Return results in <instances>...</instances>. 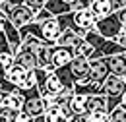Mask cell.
Here are the masks:
<instances>
[{
    "label": "cell",
    "instance_id": "cell-19",
    "mask_svg": "<svg viewBox=\"0 0 126 122\" xmlns=\"http://www.w3.org/2000/svg\"><path fill=\"white\" fill-rule=\"evenodd\" d=\"M33 87H37V81H35V74H33V70H31V72H27L23 76L21 83L17 85V89L19 91H27V89H33Z\"/></svg>",
    "mask_w": 126,
    "mask_h": 122
},
{
    "label": "cell",
    "instance_id": "cell-27",
    "mask_svg": "<svg viewBox=\"0 0 126 122\" xmlns=\"http://www.w3.org/2000/svg\"><path fill=\"white\" fill-rule=\"evenodd\" d=\"M112 41H114L116 45H120V46H124V48H126V35L122 33V31H120V33H118V35H116Z\"/></svg>",
    "mask_w": 126,
    "mask_h": 122
},
{
    "label": "cell",
    "instance_id": "cell-7",
    "mask_svg": "<svg viewBox=\"0 0 126 122\" xmlns=\"http://www.w3.org/2000/svg\"><path fill=\"white\" fill-rule=\"evenodd\" d=\"M89 62V81L93 83H103L107 76H109V62L107 58H95V60H87Z\"/></svg>",
    "mask_w": 126,
    "mask_h": 122
},
{
    "label": "cell",
    "instance_id": "cell-14",
    "mask_svg": "<svg viewBox=\"0 0 126 122\" xmlns=\"http://www.w3.org/2000/svg\"><path fill=\"white\" fill-rule=\"evenodd\" d=\"M4 107H10L14 110H21L23 108V95L17 89L14 93H6L4 95Z\"/></svg>",
    "mask_w": 126,
    "mask_h": 122
},
{
    "label": "cell",
    "instance_id": "cell-26",
    "mask_svg": "<svg viewBox=\"0 0 126 122\" xmlns=\"http://www.w3.org/2000/svg\"><path fill=\"white\" fill-rule=\"evenodd\" d=\"M4 52H10V45H8L6 37H4V33L0 31V54H4Z\"/></svg>",
    "mask_w": 126,
    "mask_h": 122
},
{
    "label": "cell",
    "instance_id": "cell-21",
    "mask_svg": "<svg viewBox=\"0 0 126 122\" xmlns=\"http://www.w3.org/2000/svg\"><path fill=\"white\" fill-rule=\"evenodd\" d=\"M109 122H126V110L122 107H116L109 112Z\"/></svg>",
    "mask_w": 126,
    "mask_h": 122
},
{
    "label": "cell",
    "instance_id": "cell-22",
    "mask_svg": "<svg viewBox=\"0 0 126 122\" xmlns=\"http://www.w3.org/2000/svg\"><path fill=\"white\" fill-rule=\"evenodd\" d=\"M0 66H2L4 70L12 68V66H14V54H12V52H4V54H0Z\"/></svg>",
    "mask_w": 126,
    "mask_h": 122
},
{
    "label": "cell",
    "instance_id": "cell-31",
    "mask_svg": "<svg viewBox=\"0 0 126 122\" xmlns=\"http://www.w3.org/2000/svg\"><path fill=\"white\" fill-rule=\"evenodd\" d=\"M120 105H126V89H124V93L120 95Z\"/></svg>",
    "mask_w": 126,
    "mask_h": 122
},
{
    "label": "cell",
    "instance_id": "cell-3",
    "mask_svg": "<svg viewBox=\"0 0 126 122\" xmlns=\"http://www.w3.org/2000/svg\"><path fill=\"white\" fill-rule=\"evenodd\" d=\"M68 72L74 83H87L89 81V62L83 56H74L68 64Z\"/></svg>",
    "mask_w": 126,
    "mask_h": 122
},
{
    "label": "cell",
    "instance_id": "cell-29",
    "mask_svg": "<svg viewBox=\"0 0 126 122\" xmlns=\"http://www.w3.org/2000/svg\"><path fill=\"white\" fill-rule=\"evenodd\" d=\"M118 17H120V21H122V25L126 23V8L122 10V12H118Z\"/></svg>",
    "mask_w": 126,
    "mask_h": 122
},
{
    "label": "cell",
    "instance_id": "cell-28",
    "mask_svg": "<svg viewBox=\"0 0 126 122\" xmlns=\"http://www.w3.org/2000/svg\"><path fill=\"white\" fill-rule=\"evenodd\" d=\"M16 122H33V118H31V116H27L25 112H19L17 118H16Z\"/></svg>",
    "mask_w": 126,
    "mask_h": 122
},
{
    "label": "cell",
    "instance_id": "cell-25",
    "mask_svg": "<svg viewBox=\"0 0 126 122\" xmlns=\"http://www.w3.org/2000/svg\"><path fill=\"white\" fill-rule=\"evenodd\" d=\"M45 2H47V0H25V6H29L31 10L37 12V10H41V8L45 6Z\"/></svg>",
    "mask_w": 126,
    "mask_h": 122
},
{
    "label": "cell",
    "instance_id": "cell-9",
    "mask_svg": "<svg viewBox=\"0 0 126 122\" xmlns=\"http://www.w3.org/2000/svg\"><path fill=\"white\" fill-rule=\"evenodd\" d=\"M107 62H109V72L112 76H118V77H124L126 79V54L109 56Z\"/></svg>",
    "mask_w": 126,
    "mask_h": 122
},
{
    "label": "cell",
    "instance_id": "cell-32",
    "mask_svg": "<svg viewBox=\"0 0 126 122\" xmlns=\"http://www.w3.org/2000/svg\"><path fill=\"white\" fill-rule=\"evenodd\" d=\"M33 122H47V120H45L43 116H37V118H33Z\"/></svg>",
    "mask_w": 126,
    "mask_h": 122
},
{
    "label": "cell",
    "instance_id": "cell-1",
    "mask_svg": "<svg viewBox=\"0 0 126 122\" xmlns=\"http://www.w3.org/2000/svg\"><path fill=\"white\" fill-rule=\"evenodd\" d=\"M95 31H97L103 39L112 41V39L122 31V21H120V17H118V12L109 14L107 17L97 19V23H95Z\"/></svg>",
    "mask_w": 126,
    "mask_h": 122
},
{
    "label": "cell",
    "instance_id": "cell-23",
    "mask_svg": "<svg viewBox=\"0 0 126 122\" xmlns=\"http://www.w3.org/2000/svg\"><path fill=\"white\" fill-rule=\"evenodd\" d=\"M110 4V12L114 14V12H122L126 8V0H109Z\"/></svg>",
    "mask_w": 126,
    "mask_h": 122
},
{
    "label": "cell",
    "instance_id": "cell-17",
    "mask_svg": "<svg viewBox=\"0 0 126 122\" xmlns=\"http://www.w3.org/2000/svg\"><path fill=\"white\" fill-rule=\"evenodd\" d=\"M72 48H74V54H76V56H83V58H87V60L93 56V52H95L93 48H91V45H87L83 39H79Z\"/></svg>",
    "mask_w": 126,
    "mask_h": 122
},
{
    "label": "cell",
    "instance_id": "cell-16",
    "mask_svg": "<svg viewBox=\"0 0 126 122\" xmlns=\"http://www.w3.org/2000/svg\"><path fill=\"white\" fill-rule=\"evenodd\" d=\"M79 41V37L74 33L72 29H64L60 35H58V39L54 41V45H60V46H74L76 43Z\"/></svg>",
    "mask_w": 126,
    "mask_h": 122
},
{
    "label": "cell",
    "instance_id": "cell-20",
    "mask_svg": "<svg viewBox=\"0 0 126 122\" xmlns=\"http://www.w3.org/2000/svg\"><path fill=\"white\" fill-rule=\"evenodd\" d=\"M21 110H14V108H10V107H0V116L4 118L6 122H16V118H17V114H19Z\"/></svg>",
    "mask_w": 126,
    "mask_h": 122
},
{
    "label": "cell",
    "instance_id": "cell-34",
    "mask_svg": "<svg viewBox=\"0 0 126 122\" xmlns=\"http://www.w3.org/2000/svg\"><path fill=\"white\" fill-rule=\"evenodd\" d=\"M62 2H66V4H68V6H70V4H72V2H74V0H62Z\"/></svg>",
    "mask_w": 126,
    "mask_h": 122
},
{
    "label": "cell",
    "instance_id": "cell-30",
    "mask_svg": "<svg viewBox=\"0 0 126 122\" xmlns=\"http://www.w3.org/2000/svg\"><path fill=\"white\" fill-rule=\"evenodd\" d=\"M12 6H19V4H25V0H8Z\"/></svg>",
    "mask_w": 126,
    "mask_h": 122
},
{
    "label": "cell",
    "instance_id": "cell-18",
    "mask_svg": "<svg viewBox=\"0 0 126 122\" xmlns=\"http://www.w3.org/2000/svg\"><path fill=\"white\" fill-rule=\"evenodd\" d=\"M43 118L47 122H64L62 116H60V107H58V105H50V107L43 112Z\"/></svg>",
    "mask_w": 126,
    "mask_h": 122
},
{
    "label": "cell",
    "instance_id": "cell-8",
    "mask_svg": "<svg viewBox=\"0 0 126 122\" xmlns=\"http://www.w3.org/2000/svg\"><path fill=\"white\" fill-rule=\"evenodd\" d=\"M72 19H74V25L79 27V29H83V31H93L95 23H97V17L91 14L89 8L79 10V12H72Z\"/></svg>",
    "mask_w": 126,
    "mask_h": 122
},
{
    "label": "cell",
    "instance_id": "cell-11",
    "mask_svg": "<svg viewBox=\"0 0 126 122\" xmlns=\"http://www.w3.org/2000/svg\"><path fill=\"white\" fill-rule=\"evenodd\" d=\"M89 10H91V14L97 17V19H101V17H107L110 12V4L109 0H91L89 2Z\"/></svg>",
    "mask_w": 126,
    "mask_h": 122
},
{
    "label": "cell",
    "instance_id": "cell-2",
    "mask_svg": "<svg viewBox=\"0 0 126 122\" xmlns=\"http://www.w3.org/2000/svg\"><path fill=\"white\" fill-rule=\"evenodd\" d=\"M17 91H19V89H17ZM19 93L23 95V108H21V112H25V114H27V116H31V118L43 116L45 107H43L41 93L37 91V87L27 89V91H19Z\"/></svg>",
    "mask_w": 126,
    "mask_h": 122
},
{
    "label": "cell",
    "instance_id": "cell-24",
    "mask_svg": "<svg viewBox=\"0 0 126 122\" xmlns=\"http://www.w3.org/2000/svg\"><path fill=\"white\" fill-rule=\"evenodd\" d=\"M60 107V116H62V120H70L72 116H74V112H72V108H70V105L66 103V105H58Z\"/></svg>",
    "mask_w": 126,
    "mask_h": 122
},
{
    "label": "cell",
    "instance_id": "cell-4",
    "mask_svg": "<svg viewBox=\"0 0 126 122\" xmlns=\"http://www.w3.org/2000/svg\"><path fill=\"white\" fill-rule=\"evenodd\" d=\"M8 19H10V23H12L16 29H19V27L31 23L33 19H35V10H31V8L25 6V4L14 6L12 12H10V15H8Z\"/></svg>",
    "mask_w": 126,
    "mask_h": 122
},
{
    "label": "cell",
    "instance_id": "cell-15",
    "mask_svg": "<svg viewBox=\"0 0 126 122\" xmlns=\"http://www.w3.org/2000/svg\"><path fill=\"white\" fill-rule=\"evenodd\" d=\"M85 101H87L85 95H78V93H74L72 99L68 101V105H70V108H72L74 114L81 116V114H85Z\"/></svg>",
    "mask_w": 126,
    "mask_h": 122
},
{
    "label": "cell",
    "instance_id": "cell-13",
    "mask_svg": "<svg viewBox=\"0 0 126 122\" xmlns=\"http://www.w3.org/2000/svg\"><path fill=\"white\" fill-rule=\"evenodd\" d=\"M25 74H27V70H23L21 66L14 64L12 68H8V70H6V81L17 87V85L21 83V79H23V76H25Z\"/></svg>",
    "mask_w": 126,
    "mask_h": 122
},
{
    "label": "cell",
    "instance_id": "cell-33",
    "mask_svg": "<svg viewBox=\"0 0 126 122\" xmlns=\"http://www.w3.org/2000/svg\"><path fill=\"white\" fill-rule=\"evenodd\" d=\"M4 95H6V93H2V91H0V107L4 105Z\"/></svg>",
    "mask_w": 126,
    "mask_h": 122
},
{
    "label": "cell",
    "instance_id": "cell-35",
    "mask_svg": "<svg viewBox=\"0 0 126 122\" xmlns=\"http://www.w3.org/2000/svg\"><path fill=\"white\" fill-rule=\"evenodd\" d=\"M122 33H124V35H126V23H124V25H122Z\"/></svg>",
    "mask_w": 126,
    "mask_h": 122
},
{
    "label": "cell",
    "instance_id": "cell-10",
    "mask_svg": "<svg viewBox=\"0 0 126 122\" xmlns=\"http://www.w3.org/2000/svg\"><path fill=\"white\" fill-rule=\"evenodd\" d=\"M97 110H107V97L105 95H91L85 101V112H97Z\"/></svg>",
    "mask_w": 126,
    "mask_h": 122
},
{
    "label": "cell",
    "instance_id": "cell-12",
    "mask_svg": "<svg viewBox=\"0 0 126 122\" xmlns=\"http://www.w3.org/2000/svg\"><path fill=\"white\" fill-rule=\"evenodd\" d=\"M43 8H45L47 12H50L54 17H56V15H64V14L70 12V6H68L66 2H62V0H47Z\"/></svg>",
    "mask_w": 126,
    "mask_h": 122
},
{
    "label": "cell",
    "instance_id": "cell-6",
    "mask_svg": "<svg viewBox=\"0 0 126 122\" xmlns=\"http://www.w3.org/2000/svg\"><path fill=\"white\" fill-rule=\"evenodd\" d=\"M14 64L21 66V68H23V70H27V72H31V70H35V68H37L35 54H33V50L25 45V43H21V45H19V48H17V52L14 54Z\"/></svg>",
    "mask_w": 126,
    "mask_h": 122
},
{
    "label": "cell",
    "instance_id": "cell-5",
    "mask_svg": "<svg viewBox=\"0 0 126 122\" xmlns=\"http://www.w3.org/2000/svg\"><path fill=\"white\" fill-rule=\"evenodd\" d=\"M74 48L72 46H60V45H54L50 48V64L54 68H62V66H68L70 60L74 58Z\"/></svg>",
    "mask_w": 126,
    "mask_h": 122
}]
</instances>
